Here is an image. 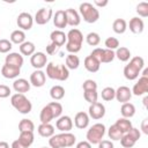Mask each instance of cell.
I'll return each instance as SVG.
<instances>
[{
	"instance_id": "cell-1",
	"label": "cell",
	"mask_w": 148,
	"mask_h": 148,
	"mask_svg": "<svg viewBox=\"0 0 148 148\" xmlns=\"http://www.w3.org/2000/svg\"><path fill=\"white\" fill-rule=\"evenodd\" d=\"M67 42H66V50L72 53V54H75L77 53L81 47H82V43H83V35L82 32L76 29V28H73L71 29L68 32H67Z\"/></svg>"
},
{
	"instance_id": "cell-2",
	"label": "cell",
	"mask_w": 148,
	"mask_h": 148,
	"mask_svg": "<svg viewBox=\"0 0 148 148\" xmlns=\"http://www.w3.org/2000/svg\"><path fill=\"white\" fill-rule=\"evenodd\" d=\"M76 136L69 132H62L60 134H53L49 139V145L51 148H66L74 146Z\"/></svg>"
},
{
	"instance_id": "cell-3",
	"label": "cell",
	"mask_w": 148,
	"mask_h": 148,
	"mask_svg": "<svg viewBox=\"0 0 148 148\" xmlns=\"http://www.w3.org/2000/svg\"><path fill=\"white\" fill-rule=\"evenodd\" d=\"M45 75L52 80H58V81H65L69 76V71L68 68L60 64V65H54L53 62H49L46 65V73Z\"/></svg>"
},
{
	"instance_id": "cell-4",
	"label": "cell",
	"mask_w": 148,
	"mask_h": 148,
	"mask_svg": "<svg viewBox=\"0 0 148 148\" xmlns=\"http://www.w3.org/2000/svg\"><path fill=\"white\" fill-rule=\"evenodd\" d=\"M10 103H12L13 108L22 114H28L32 110V104L24 96V94H14V95H12Z\"/></svg>"
},
{
	"instance_id": "cell-5",
	"label": "cell",
	"mask_w": 148,
	"mask_h": 148,
	"mask_svg": "<svg viewBox=\"0 0 148 148\" xmlns=\"http://www.w3.org/2000/svg\"><path fill=\"white\" fill-rule=\"evenodd\" d=\"M79 12L87 23H95L99 18L98 9L90 2H82L79 7Z\"/></svg>"
},
{
	"instance_id": "cell-6",
	"label": "cell",
	"mask_w": 148,
	"mask_h": 148,
	"mask_svg": "<svg viewBox=\"0 0 148 148\" xmlns=\"http://www.w3.org/2000/svg\"><path fill=\"white\" fill-rule=\"evenodd\" d=\"M104 134H105V126L101 123H96L87 131L86 138L90 145H98V142L102 141Z\"/></svg>"
},
{
	"instance_id": "cell-7",
	"label": "cell",
	"mask_w": 148,
	"mask_h": 148,
	"mask_svg": "<svg viewBox=\"0 0 148 148\" xmlns=\"http://www.w3.org/2000/svg\"><path fill=\"white\" fill-rule=\"evenodd\" d=\"M16 23H17V27L20 28V30H22V31L23 30H30L32 28V24H34V18H32L31 14L23 12V13L18 14Z\"/></svg>"
},
{
	"instance_id": "cell-8",
	"label": "cell",
	"mask_w": 148,
	"mask_h": 148,
	"mask_svg": "<svg viewBox=\"0 0 148 148\" xmlns=\"http://www.w3.org/2000/svg\"><path fill=\"white\" fill-rule=\"evenodd\" d=\"M105 114V106L101 102H96L94 104H90L88 109V116L89 118H92L95 120L102 119Z\"/></svg>"
},
{
	"instance_id": "cell-9",
	"label": "cell",
	"mask_w": 148,
	"mask_h": 148,
	"mask_svg": "<svg viewBox=\"0 0 148 148\" xmlns=\"http://www.w3.org/2000/svg\"><path fill=\"white\" fill-rule=\"evenodd\" d=\"M30 64L35 69H42L47 65V56L44 52H35L30 57Z\"/></svg>"
},
{
	"instance_id": "cell-10",
	"label": "cell",
	"mask_w": 148,
	"mask_h": 148,
	"mask_svg": "<svg viewBox=\"0 0 148 148\" xmlns=\"http://www.w3.org/2000/svg\"><path fill=\"white\" fill-rule=\"evenodd\" d=\"M52 15H53V12L51 8H40L39 10H37L35 15V22L39 25L46 24L51 20Z\"/></svg>"
},
{
	"instance_id": "cell-11",
	"label": "cell",
	"mask_w": 148,
	"mask_h": 148,
	"mask_svg": "<svg viewBox=\"0 0 148 148\" xmlns=\"http://www.w3.org/2000/svg\"><path fill=\"white\" fill-rule=\"evenodd\" d=\"M45 81H46V75L42 69H36L30 74V84L36 88L43 87L45 84Z\"/></svg>"
},
{
	"instance_id": "cell-12",
	"label": "cell",
	"mask_w": 148,
	"mask_h": 148,
	"mask_svg": "<svg viewBox=\"0 0 148 148\" xmlns=\"http://www.w3.org/2000/svg\"><path fill=\"white\" fill-rule=\"evenodd\" d=\"M131 91H132V95H135V96L145 95L148 91V77L141 76L139 81L133 86V89Z\"/></svg>"
},
{
	"instance_id": "cell-13",
	"label": "cell",
	"mask_w": 148,
	"mask_h": 148,
	"mask_svg": "<svg viewBox=\"0 0 148 148\" xmlns=\"http://www.w3.org/2000/svg\"><path fill=\"white\" fill-rule=\"evenodd\" d=\"M5 64L6 65H9L12 67H15V68H20L21 69V67L23 65V56H21L17 52H12L8 56H6Z\"/></svg>"
},
{
	"instance_id": "cell-14",
	"label": "cell",
	"mask_w": 148,
	"mask_h": 148,
	"mask_svg": "<svg viewBox=\"0 0 148 148\" xmlns=\"http://www.w3.org/2000/svg\"><path fill=\"white\" fill-rule=\"evenodd\" d=\"M56 127L61 132H69L73 128V120L69 116H60L56 121Z\"/></svg>"
},
{
	"instance_id": "cell-15",
	"label": "cell",
	"mask_w": 148,
	"mask_h": 148,
	"mask_svg": "<svg viewBox=\"0 0 148 148\" xmlns=\"http://www.w3.org/2000/svg\"><path fill=\"white\" fill-rule=\"evenodd\" d=\"M132 97V91L128 87L126 86H120L117 90H116V96L114 98L120 102V103H127Z\"/></svg>"
},
{
	"instance_id": "cell-16",
	"label": "cell",
	"mask_w": 148,
	"mask_h": 148,
	"mask_svg": "<svg viewBox=\"0 0 148 148\" xmlns=\"http://www.w3.org/2000/svg\"><path fill=\"white\" fill-rule=\"evenodd\" d=\"M53 24L58 30H61L67 27V18H66V13L62 9H59L54 13L53 15Z\"/></svg>"
},
{
	"instance_id": "cell-17",
	"label": "cell",
	"mask_w": 148,
	"mask_h": 148,
	"mask_svg": "<svg viewBox=\"0 0 148 148\" xmlns=\"http://www.w3.org/2000/svg\"><path fill=\"white\" fill-rule=\"evenodd\" d=\"M50 39H51V43H53L57 47H60L67 42V36L61 30H53L50 35Z\"/></svg>"
},
{
	"instance_id": "cell-18",
	"label": "cell",
	"mask_w": 148,
	"mask_h": 148,
	"mask_svg": "<svg viewBox=\"0 0 148 148\" xmlns=\"http://www.w3.org/2000/svg\"><path fill=\"white\" fill-rule=\"evenodd\" d=\"M74 125L80 130L87 128L88 125H89V116H88V113L84 112V111L77 112L75 114V117H74Z\"/></svg>"
},
{
	"instance_id": "cell-19",
	"label": "cell",
	"mask_w": 148,
	"mask_h": 148,
	"mask_svg": "<svg viewBox=\"0 0 148 148\" xmlns=\"http://www.w3.org/2000/svg\"><path fill=\"white\" fill-rule=\"evenodd\" d=\"M66 13V18H67V25H71V27H76L80 24L81 22V17H80V14L73 9V8H68L65 10Z\"/></svg>"
},
{
	"instance_id": "cell-20",
	"label": "cell",
	"mask_w": 148,
	"mask_h": 148,
	"mask_svg": "<svg viewBox=\"0 0 148 148\" xmlns=\"http://www.w3.org/2000/svg\"><path fill=\"white\" fill-rule=\"evenodd\" d=\"M30 82H28V80L25 79H16L13 82V89L16 91V94H24L28 92L30 90Z\"/></svg>"
},
{
	"instance_id": "cell-21",
	"label": "cell",
	"mask_w": 148,
	"mask_h": 148,
	"mask_svg": "<svg viewBox=\"0 0 148 148\" xmlns=\"http://www.w3.org/2000/svg\"><path fill=\"white\" fill-rule=\"evenodd\" d=\"M99 66H101V62L97 59H95L92 56L89 54L88 57H86V59H84V68L88 72L96 73L99 69Z\"/></svg>"
},
{
	"instance_id": "cell-22",
	"label": "cell",
	"mask_w": 148,
	"mask_h": 148,
	"mask_svg": "<svg viewBox=\"0 0 148 148\" xmlns=\"http://www.w3.org/2000/svg\"><path fill=\"white\" fill-rule=\"evenodd\" d=\"M128 25H130V30L133 34H141L145 28V23H143L142 18H140V17H132L130 20Z\"/></svg>"
},
{
	"instance_id": "cell-23",
	"label": "cell",
	"mask_w": 148,
	"mask_h": 148,
	"mask_svg": "<svg viewBox=\"0 0 148 148\" xmlns=\"http://www.w3.org/2000/svg\"><path fill=\"white\" fill-rule=\"evenodd\" d=\"M1 74L6 79H15L20 75V68H15V67H12L5 64L1 68Z\"/></svg>"
},
{
	"instance_id": "cell-24",
	"label": "cell",
	"mask_w": 148,
	"mask_h": 148,
	"mask_svg": "<svg viewBox=\"0 0 148 148\" xmlns=\"http://www.w3.org/2000/svg\"><path fill=\"white\" fill-rule=\"evenodd\" d=\"M139 74H140V71L136 67H134L132 64H127L124 67V76L130 81H133V80L138 79Z\"/></svg>"
},
{
	"instance_id": "cell-25",
	"label": "cell",
	"mask_w": 148,
	"mask_h": 148,
	"mask_svg": "<svg viewBox=\"0 0 148 148\" xmlns=\"http://www.w3.org/2000/svg\"><path fill=\"white\" fill-rule=\"evenodd\" d=\"M52 119H54V116L52 113V110L50 109V106L46 104L42 110H40V113H39V120L42 124H49Z\"/></svg>"
},
{
	"instance_id": "cell-26",
	"label": "cell",
	"mask_w": 148,
	"mask_h": 148,
	"mask_svg": "<svg viewBox=\"0 0 148 148\" xmlns=\"http://www.w3.org/2000/svg\"><path fill=\"white\" fill-rule=\"evenodd\" d=\"M24 148H29L34 142V132H20L18 139H17Z\"/></svg>"
},
{
	"instance_id": "cell-27",
	"label": "cell",
	"mask_w": 148,
	"mask_h": 148,
	"mask_svg": "<svg viewBox=\"0 0 148 148\" xmlns=\"http://www.w3.org/2000/svg\"><path fill=\"white\" fill-rule=\"evenodd\" d=\"M120 113L123 116V118H132L135 114V106L134 104L127 102V103H123L121 108H120Z\"/></svg>"
},
{
	"instance_id": "cell-28",
	"label": "cell",
	"mask_w": 148,
	"mask_h": 148,
	"mask_svg": "<svg viewBox=\"0 0 148 148\" xmlns=\"http://www.w3.org/2000/svg\"><path fill=\"white\" fill-rule=\"evenodd\" d=\"M38 134L43 138H51L54 134V127L49 123V124H40L37 128Z\"/></svg>"
},
{
	"instance_id": "cell-29",
	"label": "cell",
	"mask_w": 148,
	"mask_h": 148,
	"mask_svg": "<svg viewBox=\"0 0 148 148\" xmlns=\"http://www.w3.org/2000/svg\"><path fill=\"white\" fill-rule=\"evenodd\" d=\"M9 38H10L12 44L14 43V44L21 45L22 43L25 42V34H24V31L17 29V30H14V31L10 34V37H9Z\"/></svg>"
},
{
	"instance_id": "cell-30",
	"label": "cell",
	"mask_w": 148,
	"mask_h": 148,
	"mask_svg": "<svg viewBox=\"0 0 148 148\" xmlns=\"http://www.w3.org/2000/svg\"><path fill=\"white\" fill-rule=\"evenodd\" d=\"M35 50H36L35 44L29 40H25L24 43H22L20 45V52L23 56H32L35 53Z\"/></svg>"
},
{
	"instance_id": "cell-31",
	"label": "cell",
	"mask_w": 148,
	"mask_h": 148,
	"mask_svg": "<svg viewBox=\"0 0 148 148\" xmlns=\"http://www.w3.org/2000/svg\"><path fill=\"white\" fill-rule=\"evenodd\" d=\"M120 131H121V133L123 134H125V133H127L133 126H132V123H131V120H128L127 118H119L117 121H116V124H114Z\"/></svg>"
},
{
	"instance_id": "cell-32",
	"label": "cell",
	"mask_w": 148,
	"mask_h": 148,
	"mask_svg": "<svg viewBox=\"0 0 148 148\" xmlns=\"http://www.w3.org/2000/svg\"><path fill=\"white\" fill-rule=\"evenodd\" d=\"M112 29H113V31L116 34H119V35L124 34L126 31V29H127V23H126V21L124 18H117L112 23Z\"/></svg>"
},
{
	"instance_id": "cell-33",
	"label": "cell",
	"mask_w": 148,
	"mask_h": 148,
	"mask_svg": "<svg viewBox=\"0 0 148 148\" xmlns=\"http://www.w3.org/2000/svg\"><path fill=\"white\" fill-rule=\"evenodd\" d=\"M50 96L54 99V101H59V99H62L64 96H65V89L64 87L57 84V86H53L51 89H50Z\"/></svg>"
},
{
	"instance_id": "cell-34",
	"label": "cell",
	"mask_w": 148,
	"mask_h": 148,
	"mask_svg": "<svg viewBox=\"0 0 148 148\" xmlns=\"http://www.w3.org/2000/svg\"><path fill=\"white\" fill-rule=\"evenodd\" d=\"M114 56H116L120 61L125 62V61H128V60H130V58H131V52H130V50H128L127 47L120 46V47H118L117 51L114 52Z\"/></svg>"
},
{
	"instance_id": "cell-35",
	"label": "cell",
	"mask_w": 148,
	"mask_h": 148,
	"mask_svg": "<svg viewBox=\"0 0 148 148\" xmlns=\"http://www.w3.org/2000/svg\"><path fill=\"white\" fill-rule=\"evenodd\" d=\"M79 65H80V59L77 56L72 54V53L66 56V65L65 66L68 69H76L79 67Z\"/></svg>"
},
{
	"instance_id": "cell-36",
	"label": "cell",
	"mask_w": 148,
	"mask_h": 148,
	"mask_svg": "<svg viewBox=\"0 0 148 148\" xmlns=\"http://www.w3.org/2000/svg\"><path fill=\"white\" fill-rule=\"evenodd\" d=\"M34 130H35V124L30 119L24 118L18 123V131L20 132H34Z\"/></svg>"
},
{
	"instance_id": "cell-37",
	"label": "cell",
	"mask_w": 148,
	"mask_h": 148,
	"mask_svg": "<svg viewBox=\"0 0 148 148\" xmlns=\"http://www.w3.org/2000/svg\"><path fill=\"white\" fill-rule=\"evenodd\" d=\"M108 135H109V138L111 139V140H113V141H118V140H120L121 139V136L124 135L123 133H121V131L113 124V125H111L110 127H109V131H108Z\"/></svg>"
},
{
	"instance_id": "cell-38",
	"label": "cell",
	"mask_w": 148,
	"mask_h": 148,
	"mask_svg": "<svg viewBox=\"0 0 148 148\" xmlns=\"http://www.w3.org/2000/svg\"><path fill=\"white\" fill-rule=\"evenodd\" d=\"M86 42L88 43V45L90 46H97L101 42V37L97 32H89L87 36H86Z\"/></svg>"
},
{
	"instance_id": "cell-39",
	"label": "cell",
	"mask_w": 148,
	"mask_h": 148,
	"mask_svg": "<svg viewBox=\"0 0 148 148\" xmlns=\"http://www.w3.org/2000/svg\"><path fill=\"white\" fill-rule=\"evenodd\" d=\"M102 98L106 102H110L116 96V90L112 88V87H105L103 90H102Z\"/></svg>"
},
{
	"instance_id": "cell-40",
	"label": "cell",
	"mask_w": 148,
	"mask_h": 148,
	"mask_svg": "<svg viewBox=\"0 0 148 148\" xmlns=\"http://www.w3.org/2000/svg\"><path fill=\"white\" fill-rule=\"evenodd\" d=\"M83 97L88 103L94 104V103L97 102V98H98L97 90H84L83 91Z\"/></svg>"
},
{
	"instance_id": "cell-41",
	"label": "cell",
	"mask_w": 148,
	"mask_h": 148,
	"mask_svg": "<svg viewBox=\"0 0 148 148\" xmlns=\"http://www.w3.org/2000/svg\"><path fill=\"white\" fill-rule=\"evenodd\" d=\"M116 58L114 56V51L109 50V49H103V54H102V59H101V64H109L111 62L113 59Z\"/></svg>"
},
{
	"instance_id": "cell-42",
	"label": "cell",
	"mask_w": 148,
	"mask_h": 148,
	"mask_svg": "<svg viewBox=\"0 0 148 148\" xmlns=\"http://www.w3.org/2000/svg\"><path fill=\"white\" fill-rule=\"evenodd\" d=\"M47 105L52 110V113H53L54 118H59L61 116V113H62V105L59 102H51Z\"/></svg>"
},
{
	"instance_id": "cell-43",
	"label": "cell",
	"mask_w": 148,
	"mask_h": 148,
	"mask_svg": "<svg viewBox=\"0 0 148 148\" xmlns=\"http://www.w3.org/2000/svg\"><path fill=\"white\" fill-rule=\"evenodd\" d=\"M104 44H105L106 49L112 50V51H113V50H117V49L119 47V40H118L116 37H108V38L105 39Z\"/></svg>"
},
{
	"instance_id": "cell-44",
	"label": "cell",
	"mask_w": 148,
	"mask_h": 148,
	"mask_svg": "<svg viewBox=\"0 0 148 148\" xmlns=\"http://www.w3.org/2000/svg\"><path fill=\"white\" fill-rule=\"evenodd\" d=\"M136 13L141 17H147L148 16V3L147 2H140L136 6Z\"/></svg>"
},
{
	"instance_id": "cell-45",
	"label": "cell",
	"mask_w": 148,
	"mask_h": 148,
	"mask_svg": "<svg viewBox=\"0 0 148 148\" xmlns=\"http://www.w3.org/2000/svg\"><path fill=\"white\" fill-rule=\"evenodd\" d=\"M130 64H132L134 67H136L140 72H141V69L145 67V60H143V58H142V57H139V56L131 58Z\"/></svg>"
},
{
	"instance_id": "cell-46",
	"label": "cell",
	"mask_w": 148,
	"mask_h": 148,
	"mask_svg": "<svg viewBox=\"0 0 148 148\" xmlns=\"http://www.w3.org/2000/svg\"><path fill=\"white\" fill-rule=\"evenodd\" d=\"M13 47V44L8 39H0V53H8Z\"/></svg>"
},
{
	"instance_id": "cell-47",
	"label": "cell",
	"mask_w": 148,
	"mask_h": 148,
	"mask_svg": "<svg viewBox=\"0 0 148 148\" xmlns=\"http://www.w3.org/2000/svg\"><path fill=\"white\" fill-rule=\"evenodd\" d=\"M120 143H121V146L124 148H132L135 145V141L132 138H130L127 134H124L121 136V139H120Z\"/></svg>"
},
{
	"instance_id": "cell-48",
	"label": "cell",
	"mask_w": 148,
	"mask_h": 148,
	"mask_svg": "<svg viewBox=\"0 0 148 148\" xmlns=\"http://www.w3.org/2000/svg\"><path fill=\"white\" fill-rule=\"evenodd\" d=\"M82 88H83V91L84 90H97V83L94 80L88 79L82 83Z\"/></svg>"
},
{
	"instance_id": "cell-49",
	"label": "cell",
	"mask_w": 148,
	"mask_h": 148,
	"mask_svg": "<svg viewBox=\"0 0 148 148\" xmlns=\"http://www.w3.org/2000/svg\"><path fill=\"white\" fill-rule=\"evenodd\" d=\"M125 134H127L130 138H132L135 142L140 139V136H141V133H140V131L138 130V128H135V127H132L127 133H125Z\"/></svg>"
},
{
	"instance_id": "cell-50",
	"label": "cell",
	"mask_w": 148,
	"mask_h": 148,
	"mask_svg": "<svg viewBox=\"0 0 148 148\" xmlns=\"http://www.w3.org/2000/svg\"><path fill=\"white\" fill-rule=\"evenodd\" d=\"M10 88L6 84H0V98H6L10 95Z\"/></svg>"
},
{
	"instance_id": "cell-51",
	"label": "cell",
	"mask_w": 148,
	"mask_h": 148,
	"mask_svg": "<svg viewBox=\"0 0 148 148\" xmlns=\"http://www.w3.org/2000/svg\"><path fill=\"white\" fill-rule=\"evenodd\" d=\"M102 54H103V49L101 47H96L92 50V52L90 53V56H92L95 59H97L99 62H101V59H102Z\"/></svg>"
},
{
	"instance_id": "cell-52",
	"label": "cell",
	"mask_w": 148,
	"mask_h": 148,
	"mask_svg": "<svg viewBox=\"0 0 148 148\" xmlns=\"http://www.w3.org/2000/svg\"><path fill=\"white\" fill-rule=\"evenodd\" d=\"M98 148H114L112 141L110 140H102L98 142Z\"/></svg>"
},
{
	"instance_id": "cell-53",
	"label": "cell",
	"mask_w": 148,
	"mask_h": 148,
	"mask_svg": "<svg viewBox=\"0 0 148 148\" xmlns=\"http://www.w3.org/2000/svg\"><path fill=\"white\" fill-rule=\"evenodd\" d=\"M59 47H57L53 43H51V44H49L47 46H46V52H47V54H53V53H56V51L58 50Z\"/></svg>"
},
{
	"instance_id": "cell-54",
	"label": "cell",
	"mask_w": 148,
	"mask_h": 148,
	"mask_svg": "<svg viewBox=\"0 0 148 148\" xmlns=\"http://www.w3.org/2000/svg\"><path fill=\"white\" fill-rule=\"evenodd\" d=\"M76 148H91V145L87 140H84V141H80L76 145Z\"/></svg>"
},
{
	"instance_id": "cell-55",
	"label": "cell",
	"mask_w": 148,
	"mask_h": 148,
	"mask_svg": "<svg viewBox=\"0 0 148 148\" xmlns=\"http://www.w3.org/2000/svg\"><path fill=\"white\" fill-rule=\"evenodd\" d=\"M141 130L145 134H148V119H143L142 120V124H141Z\"/></svg>"
},
{
	"instance_id": "cell-56",
	"label": "cell",
	"mask_w": 148,
	"mask_h": 148,
	"mask_svg": "<svg viewBox=\"0 0 148 148\" xmlns=\"http://www.w3.org/2000/svg\"><path fill=\"white\" fill-rule=\"evenodd\" d=\"M108 3H109V1H108V0H103V1L95 0V1H94V5H95V6H97V7H105V6H108Z\"/></svg>"
},
{
	"instance_id": "cell-57",
	"label": "cell",
	"mask_w": 148,
	"mask_h": 148,
	"mask_svg": "<svg viewBox=\"0 0 148 148\" xmlns=\"http://www.w3.org/2000/svg\"><path fill=\"white\" fill-rule=\"evenodd\" d=\"M10 148H24V147H23V145L16 139V140H14V141L12 142V147H10Z\"/></svg>"
},
{
	"instance_id": "cell-58",
	"label": "cell",
	"mask_w": 148,
	"mask_h": 148,
	"mask_svg": "<svg viewBox=\"0 0 148 148\" xmlns=\"http://www.w3.org/2000/svg\"><path fill=\"white\" fill-rule=\"evenodd\" d=\"M0 148H9V145L6 141H0Z\"/></svg>"
},
{
	"instance_id": "cell-59",
	"label": "cell",
	"mask_w": 148,
	"mask_h": 148,
	"mask_svg": "<svg viewBox=\"0 0 148 148\" xmlns=\"http://www.w3.org/2000/svg\"><path fill=\"white\" fill-rule=\"evenodd\" d=\"M142 76L148 77V68H145V69H143V72H142Z\"/></svg>"
},
{
	"instance_id": "cell-60",
	"label": "cell",
	"mask_w": 148,
	"mask_h": 148,
	"mask_svg": "<svg viewBox=\"0 0 148 148\" xmlns=\"http://www.w3.org/2000/svg\"><path fill=\"white\" fill-rule=\"evenodd\" d=\"M147 102H148V96H145V98H143V105H145V108H147Z\"/></svg>"
},
{
	"instance_id": "cell-61",
	"label": "cell",
	"mask_w": 148,
	"mask_h": 148,
	"mask_svg": "<svg viewBox=\"0 0 148 148\" xmlns=\"http://www.w3.org/2000/svg\"><path fill=\"white\" fill-rule=\"evenodd\" d=\"M42 148H47V147H42Z\"/></svg>"
}]
</instances>
